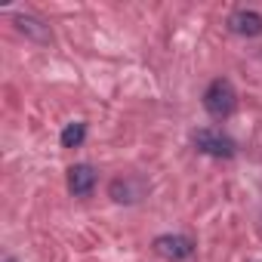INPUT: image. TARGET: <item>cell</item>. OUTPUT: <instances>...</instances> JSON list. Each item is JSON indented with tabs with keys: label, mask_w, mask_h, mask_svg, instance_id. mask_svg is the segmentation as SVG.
<instances>
[{
	"label": "cell",
	"mask_w": 262,
	"mask_h": 262,
	"mask_svg": "<svg viewBox=\"0 0 262 262\" xmlns=\"http://www.w3.org/2000/svg\"><path fill=\"white\" fill-rule=\"evenodd\" d=\"M204 108H207V114H213V117H219V120L231 117L234 108H237V93H234L231 80L216 77V80L207 86V93H204Z\"/></svg>",
	"instance_id": "1"
},
{
	"label": "cell",
	"mask_w": 262,
	"mask_h": 262,
	"mask_svg": "<svg viewBox=\"0 0 262 262\" xmlns=\"http://www.w3.org/2000/svg\"><path fill=\"white\" fill-rule=\"evenodd\" d=\"M194 145H198V151H204L210 158H234V151H237L234 142L225 133L210 129V126H204V129H198V133H194Z\"/></svg>",
	"instance_id": "2"
},
{
	"label": "cell",
	"mask_w": 262,
	"mask_h": 262,
	"mask_svg": "<svg viewBox=\"0 0 262 262\" xmlns=\"http://www.w3.org/2000/svg\"><path fill=\"white\" fill-rule=\"evenodd\" d=\"M155 253L161 259H170V262H179V259H188L194 253V244L182 234H161L155 237Z\"/></svg>",
	"instance_id": "3"
},
{
	"label": "cell",
	"mask_w": 262,
	"mask_h": 262,
	"mask_svg": "<svg viewBox=\"0 0 262 262\" xmlns=\"http://www.w3.org/2000/svg\"><path fill=\"white\" fill-rule=\"evenodd\" d=\"M228 28L237 37H259L262 34V16L253 13V10H237V13L228 16Z\"/></svg>",
	"instance_id": "4"
},
{
	"label": "cell",
	"mask_w": 262,
	"mask_h": 262,
	"mask_svg": "<svg viewBox=\"0 0 262 262\" xmlns=\"http://www.w3.org/2000/svg\"><path fill=\"white\" fill-rule=\"evenodd\" d=\"M68 188H71V194L86 198V194L96 188V170H93L90 164H74V167L68 170Z\"/></svg>",
	"instance_id": "5"
},
{
	"label": "cell",
	"mask_w": 262,
	"mask_h": 262,
	"mask_svg": "<svg viewBox=\"0 0 262 262\" xmlns=\"http://www.w3.org/2000/svg\"><path fill=\"white\" fill-rule=\"evenodd\" d=\"M16 25H19V31L22 34H28V37H34L37 43H50L53 40V34H50V25H43L40 19H34V16H16Z\"/></svg>",
	"instance_id": "6"
},
{
	"label": "cell",
	"mask_w": 262,
	"mask_h": 262,
	"mask_svg": "<svg viewBox=\"0 0 262 262\" xmlns=\"http://www.w3.org/2000/svg\"><path fill=\"white\" fill-rule=\"evenodd\" d=\"M142 191V182H133V179H114L111 182V198L117 204H133Z\"/></svg>",
	"instance_id": "7"
},
{
	"label": "cell",
	"mask_w": 262,
	"mask_h": 262,
	"mask_svg": "<svg viewBox=\"0 0 262 262\" xmlns=\"http://www.w3.org/2000/svg\"><path fill=\"white\" fill-rule=\"evenodd\" d=\"M86 139V123H68L65 129H62V148H77L80 142Z\"/></svg>",
	"instance_id": "8"
}]
</instances>
